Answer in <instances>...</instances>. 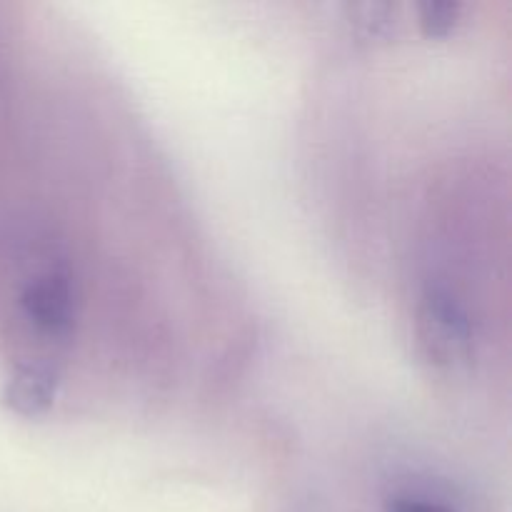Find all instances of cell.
Wrapping results in <instances>:
<instances>
[{"label":"cell","instance_id":"1","mask_svg":"<svg viewBox=\"0 0 512 512\" xmlns=\"http://www.w3.org/2000/svg\"><path fill=\"white\" fill-rule=\"evenodd\" d=\"M418 338L425 358L438 368H458L473 358V325L468 313L440 285L425 288L420 300Z\"/></svg>","mask_w":512,"mask_h":512},{"label":"cell","instance_id":"5","mask_svg":"<svg viewBox=\"0 0 512 512\" xmlns=\"http://www.w3.org/2000/svg\"><path fill=\"white\" fill-rule=\"evenodd\" d=\"M423 18L420 25L428 35H445L455 28L460 13H463V5L460 3H428L420 8Z\"/></svg>","mask_w":512,"mask_h":512},{"label":"cell","instance_id":"3","mask_svg":"<svg viewBox=\"0 0 512 512\" xmlns=\"http://www.w3.org/2000/svg\"><path fill=\"white\" fill-rule=\"evenodd\" d=\"M60 385L58 365L50 360H25L15 365L5 385V403L23 418L43 415L53 405L55 390Z\"/></svg>","mask_w":512,"mask_h":512},{"label":"cell","instance_id":"2","mask_svg":"<svg viewBox=\"0 0 512 512\" xmlns=\"http://www.w3.org/2000/svg\"><path fill=\"white\" fill-rule=\"evenodd\" d=\"M20 318L48 345H63L78 315V290L68 265L58 263L40 270L18 298Z\"/></svg>","mask_w":512,"mask_h":512},{"label":"cell","instance_id":"4","mask_svg":"<svg viewBox=\"0 0 512 512\" xmlns=\"http://www.w3.org/2000/svg\"><path fill=\"white\" fill-rule=\"evenodd\" d=\"M385 512H460L453 503H448L445 498L438 495H430L425 490H413L405 488L398 493L388 495L383 503Z\"/></svg>","mask_w":512,"mask_h":512}]
</instances>
